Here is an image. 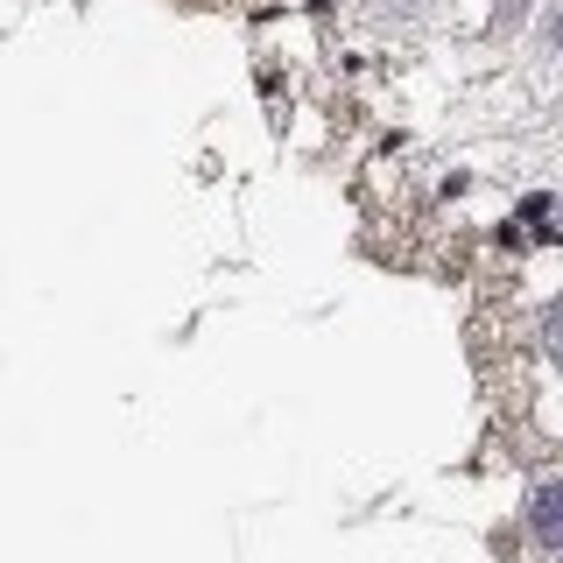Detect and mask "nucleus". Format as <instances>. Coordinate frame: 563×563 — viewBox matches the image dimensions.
Returning a JSON list of instances; mask_svg holds the SVG:
<instances>
[{"mask_svg":"<svg viewBox=\"0 0 563 563\" xmlns=\"http://www.w3.org/2000/svg\"><path fill=\"white\" fill-rule=\"evenodd\" d=\"M528 528H536L542 550L563 556V479H542L536 493H528Z\"/></svg>","mask_w":563,"mask_h":563,"instance_id":"nucleus-1","label":"nucleus"},{"mask_svg":"<svg viewBox=\"0 0 563 563\" xmlns=\"http://www.w3.org/2000/svg\"><path fill=\"white\" fill-rule=\"evenodd\" d=\"M542 339H550V352L563 360V303H550V317H542Z\"/></svg>","mask_w":563,"mask_h":563,"instance_id":"nucleus-2","label":"nucleus"},{"mask_svg":"<svg viewBox=\"0 0 563 563\" xmlns=\"http://www.w3.org/2000/svg\"><path fill=\"white\" fill-rule=\"evenodd\" d=\"M556 233H563V198H556Z\"/></svg>","mask_w":563,"mask_h":563,"instance_id":"nucleus-3","label":"nucleus"},{"mask_svg":"<svg viewBox=\"0 0 563 563\" xmlns=\"http://www.w3.org/2000/svg\"><path fill=\"white\" fill-rule=\"evenodd\" d=\"M556 43H563V14H556Z\"/></svg>","mask_w":563,"mask_h":563,"instance_id":"nucleus-4","label":"nucleus"}]
</instances>
